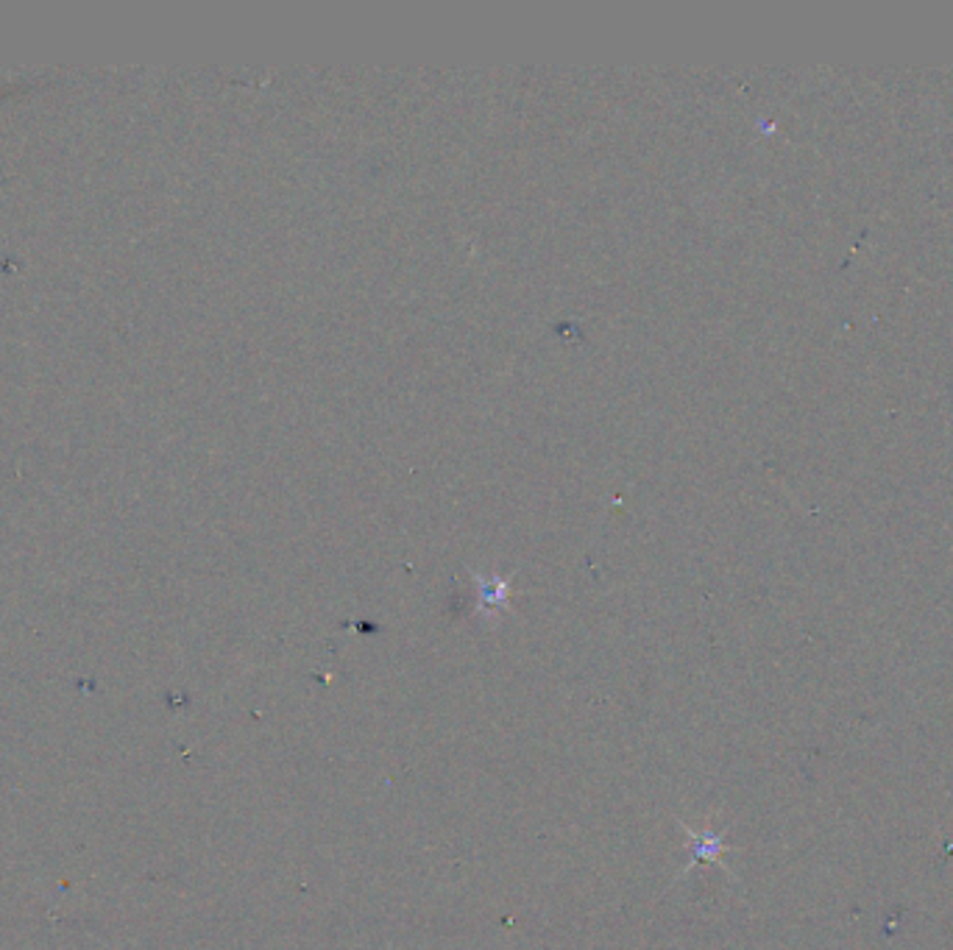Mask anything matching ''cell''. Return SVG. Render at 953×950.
<instances>
[{"label":"cell","instance_id":"cell-1","mask_svg":"<svg viewBox=\"0 0 953 950\" xmlns=\"http://www.w3.org/2000/svg\"><path fill=\"white\" fill-rule=\"evenodd\" d=\"M678 825L683 831H687V856H689L687 867L680 869L678 878H683V875L692 873V869L698 867V864H716V867L727 869L725 862H722V856H725L727 850H733V847L727 845L725 839H722L720 831L711 828V823H705L700 831L689 828V825L683 823V819H678ZM678 878H674V881H678Z\"/></svg>","mask_w":953,"mask_h":950},{"label":"cell","instance_id":"cell-2","mask_svg":"<svg viewBox=\"0 0 953 950\" xmlns=\"http://www.w3.org/2000/svg\"><path fill=\"white\" fill-rule=\"evenodd\" d=\"M476 583V599H480V616L489 622L491 627H496L500 614H505L507 603H511V580L500 577V574H474Z\"/></svg>","mask_w":953,"mask_h":950}]
</instances>
